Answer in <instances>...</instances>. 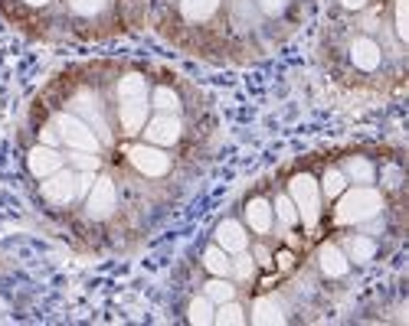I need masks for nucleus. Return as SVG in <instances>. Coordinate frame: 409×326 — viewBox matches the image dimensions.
Segmentation results:
<instances>
[{"label": "nucleus", "mask_w": 409, "mask_h": 326, "mask_svg": "<svg viewBox=\"0 0 409 326\" xmlns=\"http://www.w3.org/2000/svg\"><path fill=\"white\" fill-rule=\"evenodd\" d=\"M380 212H383V196L373 186H357L341 196L334 219L341 225H363V222H370V219H377Z\"/></svg>", "instance_id": "obj_1"}, {"label": "nucleus", "mask_w": 409, "mask_h": 326, "mask_svg": "<svg viewBox=\"0 0 409 326\" xmlns=\"http://www.w3.org/2000/svg\"><path fill=\"white\" fill-rule=\"evenodd\" d=\"M288 196H292V203H295L301 222L305 225L318 222V215H321V186H318V179L308 177V173H298V177L288 183Z\"/></svg>", "instance_id": "obj_2"}, {"label": "nucleus", "mask_w": 409, "mask_h": 326, "mask_svg": "<svg viewBox=\"0 0 409 326\" xmlns=\"http://www.w3.org/2000/svg\"><path fill=\"white\" fill-rule=\"evenodd\" d=\"M56 130H59V140L63 144H69L72 150H89V154H98V147H102V140H98V134L92 128H89L79 114H56Z\"/></svg>", "instance_id": "obj_3"}, {"label": "nucleus", "mask_w": 409, "mask_h": 326, "mask_svg": "<svg viewBox=\"0 0 409 326\" xmlns=\"http://www.w3.org/2000/svg\"><path fill=\"white\" fill-rule=\"evenodd\" d=\"M128 160H131V167L138 170L141 177H164V173L171 170V157H167L161 147H154V144L131 147L128 150Z\"/></svg>", "instance_id": "obj_4"}, {"label": "nucleus", "mask_w": 409, "mask_h": 326, "mask_svg": "<svg viewBox=\"0 0 409 326\" xmlns=\"http://www.w3.org/2000/svg\"><path fill=\"white\" fill-rule=\"evenodd\" d=\"M144 137H148V144H154V147H174L177 140H181V118L177 114H167L161 111L157 118H151V121L144 124Z\"/></svg>", "instance_id": "obj_5"}, {"label": "nucleus", "mask_w": 409, "mask_h": 326, "mask_svg": "<svg viewBox=\"0 0 409 326\" xmlns=\"http://www.w3.org/2000/svg\"><path fill=\"white\" fill-rule=\"evenodd\" d=\"M115 203H118L115 183L108 177H98L96 183H92V189H89V196H86V212L92 215V219H108V215L115 212Z\"/></svg>", "instance_id": "obj_6"}, {"label": "nucleus", "mask_w": 409, "mask_h": 326, "mask_svg": "<svg viewBox=\"0 0 409 326\" xmlns=\"http://www.w3.org/2000/svg\"><path fill=\"white\" fill-rule=\"evenodd\" d=\"M43 196L56 205L72 203L76 199V173L72 170H56L53 177L43 179Z\"/></svg>", "instance_id": "obj_7"}, {"label": "nucleus", "mask_w": 409, "mask_h": 326, "mask_svg": "<svg viewBox=\"0 0 409 326\" xmlns=\"http://www.w3.org/2000/svg\"><path fill=\"white\" fill-rule=\"evenodd\" d=\"M63 163H66V157H63L56 147H46V144L33 147V150H30V157H27L30 173H33V177H39V179L53 177L56 170H63Z\"/></svg>", "instance_id": "obj_8"}, {"label": "nucleus", "mask_w": 409, "mask_h": 326, "mask_svg": "<svg viewBox=\"0 0 409 326\" xmlns=\"http://www.w3.org/2000/svg\"><path fill=\"white\" fill-rule=\"evenodd\" d=\"M351 62L357 65L361 72H373V69H380V62H383V49L377 46V39L357 36L351 43Z\"/></svg>", "instance_id": "obj_9"}, {"label": "nucleus", "mask_w": 409, "mask_h": 326, "mask_svg": "<svg viewBox=\"0 0 409 326\" xmlns=\"http://www.w3.org/2000/svg\"><path fill=\"white\" fill-rule=\"evenodd\" d=\"M216 245L226 254H239V252H246L249 248V235L236 219H226V222L216 225Z\"/></svg>", "instance_id": "obj_10"}, {"label": "nucleus", "mask_w": 409, "mask_h": 326, "mask_svg": "<svg viewBox=\"0 0 409 326\" xmlns=\"http://www.w3.org/2000/svg\"><path fill=\"white\" fill-rule=\"evenodd\" d=\"M72 108H76V114L89 124V128L96 130L98 140H102V144H108V124H105L102 111H98V104L92 102V98H76V102H72Z\"/></svg>", "instance_id": "obj_11"}, {"label": "nucleus", "mask_w": 409, "mask_h": 326, "mask_svg": "<svg viewBox=\"0 0 409 326\" xmlns=\"http://www.w3.org/2000/svg\"><path fill=\"white\" fill-rule=\"evenodd\" d=\"M148 102H122L118 108V118H122L124 134H141V128L148 124Z\"/></svg>", "instance_id": "obj_12"}, {"label": "nucleus", "mask_w": 409, "mask_h": 326, "mask_svg": "<svg viewBox=\"0 0 409 326\" xmlns=\"http://www.w3.org/2000/svg\"><path fill=\"white\" fill-rule=\"evenodd\" d=\"M318 261H321V271L327 274V278H344V274L351 271V261H347V254H344L341 245H324L321 254H318Z\"/></svg>", "instance_id": "obj_13"}, {"label": "nucleus", "mask_w": 409, "mask_h": 326, "mask_svg": "<svg viewBox=\"0 0 409 326\" xmlns=\"http://www.w3.org/2000/svg\"><path fill=\"white\" fill-rule=\"evenodd\" d=\"M272 219H275V209H272V203H266V199H252V203L246 205V225L252 232L266 235L268 229H272Z\"/></svg>", "instance_id": "obj_14"}, {"label": "nucleus", "mask_w": 409, "mask_h": 326, "mask_svg": "<svg viewBox=\"0 0 409 326\" xmlns=\"http://www.w3.org/2000/svg\"><path fill=\"white\" fill-rule=\"evenodd\" d=\"M344 254H347V261L367 264V261H373V254H377V242L367 238V235H353V238L344 242Z\"/></svg>", "instance_id": "obj_15"}, {"label": "nucleus", "mask_w": 409, "mask_h": 326, "mask_svg": "<svg viewBox=\"0 0 409 326\" xmlns=\"http://www.w3.org/2000/svg\"><path fill=\"white\" fill-rule=\"evenodd\" d=\"M252 323L259 326H272V323H285V313H282V307H278L272 297H259L256 304H252Z\"/></svg>", "instance_id": "obj_16"}, {"label": "nucleus", "mask_w": 409, "mask_h": 326, "mask_svg": "<svg viewBox=\"0 0 409 326\" xmlns=\"http://www.w3.org/2000/svg\"><path fill=\"white\" fill-rule=\"evenodd\" d=\"M341 170H344V177L351 179V183H361V186L373 183V177H377V170H373V163L367 157H347Z\"/></svg>", "instance_id": "obj_17"}, {"label": "nucleus", "mask_w": 409, "mask_h": 326, "mask_svg": "<svg viewBox=\"0 0 409 326\" xmlns=\"http://www.w3.org/2000/svg\"><path fill=\"white\" fill-rule=\"evenodd\" d=\"M118 102H148V82L141 75H124L118 82Z\"/></svg>", "instance_id": "obj_18"}, {"label": "nucleus", "mask_w": 409, "mask_h": 326, "mask_svg": "<svg viewBox=\"0 0 409 326\" xmlns=\"http://www.w3.org/2000/svg\"><path fill=\"white\" fill-rule=\"evenodd\" d=\"M216 10H219V0H181V13H183V20H190V23L209 20Z\"/></svg>", "instance_id": "obj_19"}, {"label": "nucleus", "mask_w": 409, "mask_h": 326, "mask_svg": "<svg viewBox=\"0 0 409 326\" xmlns=\"http://www.w3.org/2000/svg\"><path fill=\"white\" fill-rule=\"evenodd\" d=\"M203 264H207L209 274H216V278H229L233 274V261H229V254L219 248V245H213V248H207V254H203Z\"/></svg>", "instance_id": "obj_20"}, {"label": "nucleus", "mask_w": 409, "mask_h": 326, "mask_svg": "<svg viewBox=\"0 0 409 326\" xmlns=\"http://www.w3.org/2000/svg\"><path fill=\"white\" fill-rule=\"evenodd\" d=\"M213 310H216V304H213L207 294H203V297H193L190 310H187V320L197 326H207V323H213Z\"/></svg>", "instance_id": "obj_21"}, {"label": "nucleus", "mask_w": 409, "mask_h": 326, "mask_svg": "<svg viewBox=\"0 0 409 326\" xmlns=\"http://www.w3.org/2000/svg\"><path fill=\"white\" fill-rule=\"evenodd\" d=\"M213 323H223V326H239L246 323V310L233 304V300H223L216 310H213Z\"/></svg>", "instance_id": "obj_22"}, {"label": "nucleus", "mask_w": 409, "mask_h": 326, "mask_svg": "<svg viewBox=\"0 0 409 326\" xmlns=\"http://www.w3.org/2000/svg\"><path fill=\"white\" fill-rule=\"evenodd\" d=\"M151 102L157 111H167V114H177V108H181V98H177V92L174 88H167V85H161V88H154Z\"/></svg>", "instance_id": "obj_23"}, {"label": "nucleus", "mask_w": 409, "mask_h": 326, "mask_svg": "<svg viewBox=\"0 0 409 326\" xmlns=\"http://www.w3.org/2000/svg\"><path fill=\"white\" fill-rule=\"evenodd\" d=\"M203 294H207L213 304H223V300H233V297H236V287H233L226 278H213L207 284V290H203Z\"/></svg>", "instance_id": "obj_24"}, {"label": "nucleus", "mask_w": 409, "mask_h": 326, "mask_svg": "<svg viewBox=\"0 0 409 326\" xmlns=\"http://www.w3.org/2000/svg\"><path fill=\"white\" fill-rule=\"evenodd\" d=\"M272 209H275V215H278V222L282 225H295L298 222V209H295V203H292V196H278Z\"/></svg>", "instance_id": "obj_25"}, {"label": "nucleus", "mask_w": 409, "mask_h": 326, "mask_svg": "<svg viewBox=\"0 0 409 326\" xmlns=\"http://www.w3.org/2000/svg\"><path fill=\"white\" fill-rule=\"evenodd\" d=\"M344 186H347V177H344V170H327V173H324V196H327V199L341 196Z\"/></svg>", "instance_id": "obj_26"}, {"label": "nucleus", "mask_w": 409, "mask_h": 326, "mask_svg": "<svg viewBox=\"0 0 409 326\" xmlns=\"http://www.w3.org/2000/svg\"><path fill=\"white\" fill-rule=\"evenodd\" d=\"M69 7L76 10L79 17H96V13H102L105 0H69Z\"/></svg>", "instance_id": "obj_27"}, {"label": "nucleus", "mask_w": 409, "mask_h": 326, "mask_svg": "<svg viewBox=\"0 0 409 326\" xmlns=\"http://www.w3.org/2000/svg\"><path fill=\"white\" fill-rule=\"evenodd\" d=\"M69 160H72L79 170H89V173L98 170V157L96 154H89V150H76V154H69Z\"/></svg>", "instance_id": "obj_28"}, {"label": "nucleus", "mask_w": 409, "mask_h": 326, "mask_svg": "<svg viewBox=\"0 0 409 326\" xmlns=\"http://www.w3.org/2000/svg\"><path fill=\"white\" fill-rule=\"evenodd\" d=\"M396 36L406 43L409 39V17H406V0H396Z\"/></svg>", "instance_id": "obj_29"}, {"label": "nucleus", "mask_w": 409, "mask_h": 326, "mask_svg": "<svg viewBox=\"0 0 409 326\" xmlns=\"http://www.w3.org/2000/svg\"><path fill=\"white\" fill-rule=\"evenodd\" d=\"M233 271H236V274H239L242 280H249V278H252V271H256V261L249 258L246 252H239V258L233 261Z\"/></svg>", "instance_id": "obj_30"}, {"label": "nucleus", "mask_w": 409, "mask_h": 326, "mask_svg": "<svg viewBox=\"0 0 409 326\" xmlns=\"http://www.w3.org/2000/svg\"><path fill=\"white\" fill-rule=\"evenodd\" d=\"M256 4H259V10H262V13H268V17H278V13L285 10L288 0H256Z\"/></svg>", "instance_id": "obj_31"}, {"label": "nucleus", "mask_w": 409, "mask_h": 326, "mask_svg": "<svg viewBox=\"0 0 409 326\" xmlns=\"http://www.w3.org/2000/svg\"><path fill=\"white\" fill-rule=\"evenodd\" d=\"M43 144H46V147H56V144H59V130H56V124H53V128H43Z\"/></svg>", "instance_id": "obj_32"}, {"label": "nucleus", "mask_w": 409, "mask_h": 326, "mask_svg": "<svg viewBox=\"0 0 409 326\" xmlns=\"http://www.w3.org/2000/svg\"><path fill=\"white\" fill-rule=\"evenodd\" d=\"M387 186H400V170L396 167L387 170Z\"/></svg>", "instance_id": "obj_33"}, {"label": "nucleus", "mask_w": 409, "mask_h": 326, "mask_svg": "<svg viewBox=\"0 0 409 326\" xmlns=\"http://www.w3.org/2000/svg\"><path fill=\"white\" fill-rule=\"evenodd\" d=\"M341 4H344L347 10H361L363 4H367V0H341Z\"/></svg>", "instance_id": "obj_34"}, {"label": "nucleus", "mask_w": 409, "mask_h": 326, "mask_svg": "<svg viewBox=\"0 0 409 326\" xmlns=\"http://www.w3.org/2000/svg\"><path fill=\"white\" fill-rule=\"evenodd\" d=\"M256 258H259V264H268V252H266V248H259Z\"/></svg>", "instance_id": "obj_35"}, {"label": "nucleus", "mask_w": 409, "mask_h": 326, "mask_svg": "<svg viewBox=\"0 0 409 326\" xmlns=\"http://www.w3.org/2000/svg\"><path fill=\"white\" fill-rule=\"evenodd\" d=\"M30 7H43V4H49V0H27Z\"/></svg>", "instance_id": "obj_36"}, {"label": "nucleus", "mask_w": 409, "mask_h": 326, "mask_svg": "<svg viewBox=\"0 0 409 326\" xmlns=\"http://www.w3.org/2000/svg\"><path fill=\"white\" fill-rule=\"evenodd\" d=\"M0 310H7V300H4V297H0Z\"/></svg>", "instance_id": "obj_37"}]
</instances>
